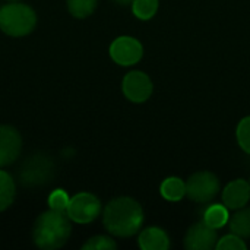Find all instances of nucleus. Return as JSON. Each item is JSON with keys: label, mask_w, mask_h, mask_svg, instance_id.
<instances>
[{"label": "nucleus", "mask_w": 250, "mask_h": 250, "mask_svg": "<svg viewBox=\"0 0 250 250\" xmlns=\"http://www.w3.org/2000/svg\"><path fill=\"white\" fill-rule=\"evenodd\" d=\"M218 243L217 230L205 221L193 224L185 237V248L189 250H211Z\"/></svg>", "instance_id": "6e6552de"}, {"label": "nucleus", "mask_w": 250, "mask_h": 250, "mask_svg": "<svg viewBox=\"0 0 250 250\" xmlns=\"http://www.w3.org/2000/svg\"><path fill=\"white\" fill-rule=\"evenodd\" d=\"M142 45L132 37H119L110 45L111 59L122 66H132L142 59Z\"/></svg>", "instance_id": "0eeeda50"}, {"label": "nucleus", "mask_w": 250, "mask_h": 250, "mask_svg": "<svg viewBox=\"0 0 250 250\" xmlns=\"http://www.w3.org/2000/svg\"><path fill=\"white\" fill-rule=\"evenodd\" d=\"M15 193H16V186L13 179L10 177L9 173L0 170V212L12 205L15 199Z\"/></svg>", "instance_id": "4468645a"}, {"label": "nucleus", "mask_w": 250, "mask_h": 250, "mask_svg": "<svg viewBox=\"0 0 250 250\" xmlns=\"http://www.w3.org/2000/svg\"><path fill=\"white\" fill-rule=\"evenodd\" d=\"M249 199L250 183L243 179L229 183L223 192V201L229 209H242L243 207H246Z\"/></svg>", "instance_id": "9b49d317"}, {"label": "nucleus", "mask_w": 250, "mask_h": 250, "mask_svg": "<svg viewBox=\"0 0 250 250\" xmlns=\"http://www.w3.org/2000/svg\"><path fill=\"white\" fill-rule=\"evenodd\" d=\"M97 1L98 0H67V7L75 18L82 19L89 16L95 10Z\"/></svg>", "instance_id": "a211bd4d"}, {"label": "nucleus", "mask_w": 250, "mask_h": 250, "mask_svg": "<svg viewBox=\"0 0 250 250\" xmlns=\"http://www.w3.org/2000/svg\"><path fill=\"white\" fill-rule=\"evenodd\" d=\"M229 220H230L229 208L226 205H220V204H214V205L208 207L204 214V221L215 230L223 229L229 223Z\"/></svg>", "instance_id": "ddd939ff"}, {"label": "nucleus", "mask_w": 250, "mask_h": 250, "mask_svg": "<svg viewBox=\"0 0 250 250\" xmlns=\"http://www.w3.org/2000/svg\"><path fill=\"white\" fill-rule=\"evenodd\" d=\"M231 233L240 236L242 239H250V208L236 212L231 220H229Z\"/></svg>", "instance_id": "dca6fc26"}, {"label": "nucleus", "mask_w": 250, "mask_h": 250, "mask_svg": "<svg viewBox=\"0 0 250 250\" xmlns=\"http://www.w3.org/2000/svg\"><path fill=\"white\" fill-rule=\"evenodd\" d=\"M132 10L142 21L151 19L158 10V0H133Z\"/></svg>", "instance_id": "f3484780"}, {"label": "nucleus", "mask_w": 250, "mask_h": 250, "mask_svg": "<svg viewBox=\"0 0 250 250\" xmlns=\"http://www.w3.org/2000/svg\"><path fill=\"white\" fill-rule=\"evenodd\" d=\"M37 23L35 12L22 3H9L0 7V29L10 37L29 34Z\"/></svg>", "instance_id": "7ed1b4c3"}, {"label": "nucleus", "mask_w": 250, "mask_h": 250, "mask_svg": "<svg viewBox=\"0 0 250 250\" xmlns=\"http://www.w3.org/2000/svg\"><path fill=\"white\" fill-rule=\"evenodd\" d=\"M144 223L142 207L132 198H116L104 209V226L113 236L130 237Z\"/></svg>", "instance_id": "f257e3e1"}, {"label": "nucleus", "mask_w": 250, "mask_h": 250, "mask_svg": "<svg viewBox=\"0 0 250 250\" xmlns=\"http://www.w3.org/2000/svg\"><path fill=\"white\" fill-rule=\"evenodd\" d=\"M9 1H16V0H9Z\"/></svg>", "instance_id": "b1692460"}, {"label": "nucleus", "mask_w": 250, "mask_h": 250, "mask_svg": "<svg viewBox=\"0 0 250 250\" xmlns=\"http://www.w3.org/2000/svg\"><path fill=\"white\" fill-rule=\"evenodd\" d=\"M69 220L66 212L54 209L42 212L34 224V243L42 250L60 249L70 237L72 227Z\"/></svg>", "instance_id": "f03ea898"}, {"label": "nucleus", "mask_w": 250, "mask_h": 250, "mask_svg": "<svg viewBox=\"0 0 250 250\" xmlns=\"http://www.w3.org/2000/svg\"><path fill=\"white\" fill-rule=\"evenodd\" d=\"M139 246L144 250H166L170 248L167 233L158 227H149L139 236Z\"/></svg>", "instance_id": "f8f14e48"}, {"label": "nucleus", "mask_w": 250, "mask_h": 250, "mask_svg": "<svg viewBox=\"0 0 250 250\" xmlns=\"http://www.w3.org/2000/svg\"><path fill=\"white\" fill-rule=\"evenodd\" d=\"M22 138L12 126H0V167L12 164L21 154Z\"/></svg>", "instance_id": "9d476101"}, {"label": "nucleus", "mask_w": 250, "mask_h": 250, "mask_svg": "<svg viewBox=\"0 0 250 250\" xmlns=\"http://www.w3.org/2000/svg\"><path fill=\"white\" fill-rule=\"evenodd\" d=\"M161 195L167 201L177 202L186 195V183L179 177H168L161 185Z\"/></svg>", "instance_id": "2eb2a0df"}, {"label": "nucleus", "mask_w": 250, "mask_h": 250, "mask_svg": "<svg viewBox=\"0 0 250 250\" xmlns=\"http://www.w3.org/2000/svg\"><path fill=\"white\" fill-rule=\"evenodd\" d=\"M66 214L75 223L88 224L101 214V202L92 193L81 192L70 198Z\"/></svg>", "instance_id": "20e7f679"}, {"label": "nucleus", "mask_w": 250, "mask_h": 250, "mask_svg": "<svg viewBox=\"0 0 250 250\" xmlns=\"http://www.w3.org/2000/svg\"><path fill=\"white\" fill-rule=\"evenodd\" d=\"M123 92L133 103H144L152 94V82L144 72L133 70L123 79Z\"/></svg>", "instance_id": "1a4fd4ad"}, {"label": "nucleus", "mask_w": 250, "mask_h": 250, "mask_svg": "<svg viewBox=\"0 0 250 250\" xmlns=\"http://www.w3.org/2000/svg\"><path fill=\"white\" fill-rule=\"evenodd\" d=\"M220 190V180L211 171L195 173L186 183V195L195 202H209Z\"/></svg>", "instance_id": "39448f33"}, {"label": "nucleus", "mask_w": 250, "mask_h": 250, "mask_svg": "<svg viewBox=\"0 0 250 250\" xmlns=\"http://www.w3.org/2000/svg\"><path fill=\"white\" fill-rule=\"evenodd\" d=\"M53 161L47 155H32L21 170V183L32 188L48 183L53 177Z\"/></svg>", "instance_id": "423d86ee"}, {"label": "nucleus", "mask_w": 250, "mask_h": 250, "mask_svg": "<svg viewBox=\"0 0 250 250\" xmlns=\"http://www.w3.org/2000/svg\"><path fill=\"white\" fill-rule=\"evenodd\" d=\"M69 196L63 189H56L51 192V195L48 196V207L50 209L54 211H60V212H66L67 205H69Z\"/></svg>", "instance_id": "6ab92c4d"}, {"label": "nucleus", "mask_w": 250, "mask_h": 250, "mask_svg": "<svg viewBox=\"0 0 250 250\" xmlns=\"http://www.w3.org/2000/svg\"><path fill=\"white\" fill-rule=\"evenodd\" d=\"M116 248H117L116 242L107 236H95L82 246L83 250H113Z\"/></svg>", "instance_id": "aec40b11"}, {"label": "nucleus", "mask_w": 250, "mask_h": 250, "mask_svg": "<svg viewBox=\"0 0 250 250\" xmlns=\"http://www.w3.org/2000/svg\"><path fill=\"white\" fill-rule=\"evenodd\" d=\"M248 248L246 243L243 242V239L237 234H229V236H224L223 239L218 240L215 249L218 250H245Z\"/></svg>", "instance_id": "412c9836"}, {"label": "nucleus", "mask_w": 250, "mask_h": 250, "mask_svg": "<svg viewBox=\"0 0 250 250\" xmlns=\"http://www.w3.org/2000/svg\"><path fill=\"white\" fill-rule=\"evenodd\" d=\"M237 141L243 151L250 154V116L245 117L237 126Z\"/></svg>", "instance_id": "4be33fe9"}, {"label": "nucleus", "mask_w": 250, "mask_h": 250, "mask_svg": "<svg viewBox=\"0 0 250 250\" xmlns=\"http://www.w3.org/2000/svg\"><path fill=\"white\" fill-rule=\"evenodd\" d=\"M116 3H119V4H122V6H126V4H132L133 3V0H114Z\"/></svg>", "instance_id": "5701e85b"}]
</instances>
